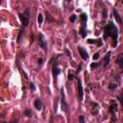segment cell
<instances>
[{
	"label": "cell",
	"instance_id": "cell-1",
	"mask_svg": "<svg viewBox=\"0 0 123 123\" xmlns=\"http://www.w3.org/2000/svg\"><path fill=\"white\" fill-rule=\"evenodd\" d=\"M108 37H111L113 40L112 47H116L117 44V38H118V31L116 26L111 21L104 29V39H107Z\"/></svg>",
	"mask_w": 123,
	"mask_h": 123
},
{
	"label": "cell",
	"instance_id": "cell-2",
	"mask_svg": "<svg viewBox=\"0 0 123 123\" xmlns=\"http://www.w3.org/2000/svg\"><path fill=\"white\" fill-rule=\"evenodd\" d=\"M61 108H62V111L63 112H65L66 114L68 113L69 108H68V104L65 101V95H64L63 88H62V90H61Z\"/></svg>",
	"mask_w": 123,
	"mask_h": 123
},
{
	"label": "cell",
	"instance_id": "cell-3",
	"mask_svg": "<svg viewBox=\"0 0 123 123\" xmlns=\"http://www.w3.org/2000/svg\"><path fill=\"white\" fill-rule=\"evenodd\" d=\"M19 18L22 22V25L24 27L28 26L29 24V20H30V10L27 9L23 13H19Z\"/></svg>",
	"mask_w": 123,
	"mask_h": 123
},
{
	"label": "cell",
	"instance_id": "cell-4",
	"mask_svg": "<svg viewBox=\"0 0 123 123\" xmlns=\"http://www.w3.org/2000/svg\"><path fill=\"white\" fill-rule=\"evenodd\" d=\"M38 44H39V46L43 49V50H47V44H46V41H45V39H44V36L41 34V33H39L38 34Z\"/></svg>",
	"mask_w": 123,
	"mask_h": 123
},
{
	"label": "cell",
	"instance_id": "cell-5",
	"mask_svg": "<svg viewBox=\"0 0 123 123\" xmlns=\"http://www.w3.org/2000/svg\"><path fill=\"white\" fill-rule=\"evenodd\" d=\"M83 96H84V90H83L82 81L80 78H78V98H79L80 102L83 100Z\"/></svg>",
	"mask_w": 123,
	"mask_h": 123
},
{
	"label": "cell",
	"instance_id": "cell-6",
	"mask_svg": "<svg viewBox=\"0 0 123 123\" xmlns=\"http://www.w3.org/2000/svg\"><path fill=\"white\" fill-rule=\"evenodd\" d=\"M78 51H79L80 56H81V58H82L83 60L86 61V60L88 59V54H87V52L85 50V48H83V47L79 46V47H78Z\"/></svg>",
	"mask_w": 123,
	"mask_h": 123
},
{
	"label": "cell",
	"instance_id": "cell-7",
	"mask_svg": "<svg viewBox=\"0 0 123 123\" xmlns=\"http://www.w3.org/2000/svg\"><path fill=\"white\" fill-rule=\"evenodd\" d=\"M109 111H110V112L112 114V117H114L115 112H116V111H117V105H116V103H115L114 101H111Z\"/></svg>",
	"mask_w": 123,
	"mask_h": 123
},
{
	"label": "cell",
	"instance_id": "cell-8",
	"mask_svg": "<svg viewBox=\"0 0 123 123\" xmlns=\"http://www.w3.org/2000/svg\"><path fill=\"white\" fill-rule=\"evenodd\" d=\"M52 72H53V76H54V77H57V76L61 73V69H60L59 66H58V62H55V64L53 65Z\"/></svg>",
	"mask_w": 123,
	"mask_h": 123
},
{
	"label": "cell",
	"instance_id": "cell-9",
	"mask_svg": "<svg viewBox=\"0 0 123 123\" xmlns=\"http://www.w3.org/2000/svg\"><path fill=\"white\" fill-rule=\"evenodd\" d=\"M34 106H35V108L37 111H41V109H42V102H41V100L39 98H37L35 100V102H34Z\"/></svg>",
	"mask_w": 123,
	"mask_h": 123
},
{
	"label": "cell",
	"instance_id": "cell-10",
	"mask_svg": "<svg viewBox=\"0 0 123 123\" xmlns=\"http://www.w3.org/2000/svg\"><path fill=\"white\" fill-rule=\"evenodd\" d=\"M110 58H111V52H108L106 54V56L104 57V59H103V66L104 67H107L108 66V64L110 62Z\"/></svg>",
	"mask_w": 123,
	"mask_h": 123
},
{
	"label": "cell",
	"instance_id": "cell-11",
	"mask_svg": "<svg viewBox=\"0 0 123 123\" xmlns=\"http://www.w3.org/2000/svg\"><path fill=\"white\" fill-rule=\"evenodd\" d=\"M98 110H99V105L97 103H91V112L93 115L98 114Z\"/></svg>",
	"mask_w": 123,
	"mask_h": 123
},
{
	"label": "cell",
	"instance_id": "cell-12",
	"mask_svg": "<svg viewBox=\"0 0 123 123\" xmlns=\"http://www.w3.org/2000/svg\"><path fill=\"white\" fill-rule=\"evenodd\" d=\"M80 33H81V36L83 37H86V23H83L81 22V28H80Z\"/></svg>",
	"mask_w": 123,
	"mask_h": 123
},
{
	"label": "cell",
	"instance_id": "cell-13",
	"mask_svg": "<svg viewBox=\"0 0 123 123\" xmlns=\"http://www.w3.org/2000/svg\"><path fill=\"white\" fill-rule=\"evenodd\" d=\"M113 15H114V18H115V20L117 21V23H119V24H122V20H121V17H120V15H119V13H118L117 10H115V9H113Z\"/></svg>",
	"mask_w": 123,
	"mask_h": 123
},
{
	"label": "cell",
	"instance_id": "cell-14",
	"mask_svg": "<svg viewBox=\"0 0 123 123\" xmlns=\"http://www.w3.org/2000/svg\"><path fill=\"white\" fill-rule=\"evenodd\" d=\"M116 63L119 65V67H120L121 69L123 68V58H122V55H121V54L117 57V59H116Z\"/></svg>",
	"mask_w": 123,
	"mask_h": 123
},
{
	"label": "cell",
	"instance_id": "cell-15",
	"mask_svg": "<svg viewBox=\"0 0 123 123\" xmlns=\"http://www.w3.org/2000/svg\"><path fill=\"white\" fill-rule=\"evenodd\" d=\"M80 18H81V22L86 23V20H87V15H86V13H82V14L80 15Z\"/></svg>",
	"mask_w": 123,
	"mask_h": 123
},
{
	"label": "cell",
	"instance_id": "cell-16",
	"mask_svg": "<svg viewBox=\"0 0 123 123\" xmlns=\"http://www.w3.org/2000/svg\"><path fill=\"white\" fill-rule=\"evenodd\" d=\"M23 113H24V115L27 116V117H31V116H32V111H31V110H29V109L25 110Z\"/></svg>",
	"mask_w": 123,
	"mask_h": 123
},
{
	"label": "cell",
	"instance_id": "cell-17",
	"mask_svg": "<svg viewBox=\"0 0 123 123\" xmlns=\"http://www.w3.org/2000/svg\"><path fill=\"white\" fill-rule=\"evenodd\" d=\"M23 32H24V31H23V29L21 28V29L19 30V33H18V36H17V40H16L17 42L20 41V39H21V37H22V35H23Z\"/></svg>",
	"mask_w": 123,
	"mask_h": 123
},
{
	"label": "cell",
	"instance_id": "cell-18",
	"mask_svg": "<svg viewBox=\"0 0 123 123\" xmlns=\"http://www.w3.org/2000/svg\"><path fill=\"white\" fill-rule=\"evenodd\" d=\"M98 66H100V62H92V63L90 64V68H91V69H95V68L98 67Z\"/></svg>",
	"mask_w": 123,
	"mask_h": 123
},
{
	"label": "cell",
	"instance_id": "cell-19",
	"mask_svg": "<svg viewBox=\"0 0 123 123\" xmlns=\"http://www.w3.org/2000/svg\"><path fill=\"white\" fill-rule=\"evenodd\" d=\"M42 21H43V15L41 13H38V16H37V22H38V24H41Z\"/></svg>",
	"mask_w": 123,
	"mask_h": 123
},
{
	"label": "cell",
	"instance_id": "cell-20",
	"mask_svg": "<svg viewBox=\"0 0 123 123\" xmlns=\"http://www.w3.org/2000/svg\"><path fill=\"white\" fill-rule=\"evenodd\" d=\"M116 87H117V85L116 84H110V86H109V88L111 90H114Z\"/></svg>",
	"mask_w": 123,
	"mask_h": 123
},
{
	"label": "cell",
	"instance_id": "cell-21",
	"mask_svg": "<svg viewBox=\"0 0 123 123\" xmlns=\"http://www.w3.org/2000/svg\"><path fill=\"white\" fill-rule=\"evenodd\" d=\"M79 122L80 123H85V116L84 115H80L79 116Z\"/></svg>",
	"mask_w": 123,
	"mask_h": 123
},
{
	"label": "cell",
	"instance_id": "cell-22",
	"mask_svg": "<svg viewBox=\"0 0 123 123\" xmlns=\"http://www.w3.org/2000/svg\"><path fill=\"white\" fill-rule=\"evenodd\" d=\"M73 78H74V75H73V74H71V73H68L67 80H68V81H72V80H73Z\"/></svg>",
	"mask_w": 123,
	"mask_h": 123
},
{
	"label": "cell",
	"instance_id": "cell-23",
	"mask_svg": "<svg viewBox=\"0 0 123 123\" xmlns=\"http://www.w3.org/2000/svg\"><path fill=\"white\" fill-rule=\"evenodd\" d=\"M76 17H77V16H76L75 14H72V15L70 16V21H71V22H74V21L76 20Z\"/></svg>",
	"mask_w": 123,
	"mask_h": 123
},
{
	"label": "cell",
	"instance_id": "cell-24",
	"mask_svg": "<svg viewBox=\"0 0 123 123\" xmlns=\"http://www.w3.org/2000/svg\"><path fill=\"white\" fill-rule=\"evenodd\" d=\"M103 18H107V10L104 9L103 11Z\"/></svg>",
	"mask_w": 123,
	"mask_h": 123
},
{
	"label": "cell",
	"instance_id": "cell-25",
	"mask_svg": "<svg viewBox=\"0 0 123 123\" xmlns=\"http://www.w3.org/2000/svg\"><path fill=\"white\" fill-rule=\"evenodd\" d=\"M99 56H100V54H99V53H96V54L92 57V59H93V60H97V59L99 58Z\"/></svg>",
	"mask_w": 123,
	"mask_h": 123
},
{
	"label": "cell",
	"instance_id": "cell-26",
	"mask_svg": "<svg viewBox=\"0 0 123 123\" xmlns=\"http://www.w3.org/2000/svg\"><path fill=\"white\" fill-rule=\"evenodd\" d=\"M97 41L95 39H87V43H96Z\"/></svg>",
	"mask_w": 123,
	"mask_h": 123
},
{
	"label": "cell",
	"instance_id": "cell-27",
	"mask_svg": "<svg viewBox=\"0 0 123 123\" xmlns=\"http://www.w3.org/2000/svg\"><path fill=\"white\" fill-rule=\"evenodd\" d=\"M30 87H31V89H32V90H35V89H36V87H35V86H34V84H33V83H31V84H30Z\"/></svg>",
	"mask_w": 123,
	"mask_h": 123
},
{
	"label": "cell",
	"instance_id": "cell-28",
	"mask_svg": "<svg viewBox=\"0 0 123 123\" xmlns=\"http://www.w3.org/2000/svg\"><path fill=\"white\" fill-rule=\"evenodd\" d=\"M81 69H82V63H80V64H79V67H78V70H77V74L81 71Z\"/></svg>",
	"mask_w": 123,
	"mask_h": 123
},
{
	"label": "cell",
	"instance_id": "cell-29",
	"mask_svg": "<svg viewBox=\"0 0 123 123\" xmlns=\"http://www.w3.org/2000/svg\"><path fill=\"white\" fill-rule=\"evenodd\" d=\"M38 63H39V65H41V64L43 63V60H42L41 58H39V59H38Z\"/></svg>",
	"mask_w": 123,
	"mask_h": 123
},
{
	"label": "cell",
	"instance_id": "cell-30",
	"mask_svg": "<svg viewBox=\"0 0 123 123\" xmlns=\"http://www.w3.org/2000/svg\"><path fill=\"white\" fill-rule=\"evenodd\" d=\"M65 52H66V55H67V56H70V52H68L67 49H65Z\"/></svg>",
	"mask_w": 123,
	"mask_h": 123
},
{
	"label": "cell",
	"instance_id": "cell-31",
	"mask_svg": "<svg viewBox=\"0 0 123 123\" xmlns=\"http://www.w3.org/2000/svg\"><path fill=\"white\" fill-rule=\"evenodd\" d=\"M2 123H14V122H2Z\"/></svg>",
	"mask_w": 123,
	"mask_h": 123
}]
</instances>
